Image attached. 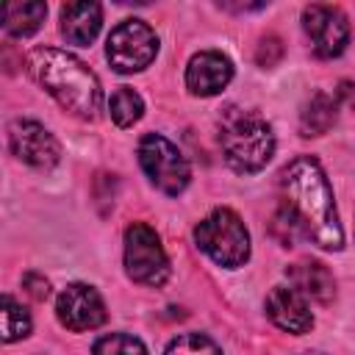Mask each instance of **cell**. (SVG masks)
<instances>
[{
	"instance_id": "obj_1",
	"label": "cell",
	"mask_w": 355,
	"mask_h": 355,
	"mask_svg": "<svg viewBox=\"0 0 355 355\" xmlns=\"http://www.w3.org/2000/svg\"><path fill=\"white\" fill-rule=\"evenodd\" d=\"M280 189H283L280 216L291 225V230L322 250L330 252L341 250L344 230L336 214L333 189L319 161L311 155H297L280 172Z\"/></svg>"
},
{
	"instance_id": "obj_2",
	"label": "cell",
	"mask_w": 355,
	"mask_h": 355,
	"mask_svg": "<svg viewBox=\"0 0 355 355\" xmlns=\"http://www.w3.org/2000/svg\"><path fill=\"white\" fill-rule=\"evenodd\" d=\"M25 67L31 78L61 103V108L83 119L97 116L103 92H100L94 72L80 58L58 47H36L28 53Z\"/></svg>"
},
{
	"instance_id": "obj_3",
	"label": "cell",
	"mask_w": 355,
	"mask_h": 355,
	"mask_svg": "<svg viewBox=\"0 0 355 355\" xmlns=\"http://www.w3.org/2000/svg\"><path fill=\"white\" fill-rule=\"evenodd\" d=\"M219 144L225 161L236 172L250 175L269 164L275 153V133L258 111L227 105L219 116Z\"/></svg>"
},
{
	"instance_id": "obj_4",
	"label": "cell",
	"mask_w": 355,
	"mask_h": 355,
	"mask_svg": "<svg viewBox=\"0 0 355 355\" xmlns=\"http://www.w3.org/2000/svg\"><path fill=\"white\" fill-rule=\"evenodd\" d=\"M194 241L214 263L227 269H236L250 258V233L230 208L211 211L194 227Z\"/></svg>"
},
{
	"instance_id": "obj_5",
	"label": "cell",
	"mask_w": 355,
	"mask_h": 355,
	"mask_svg": "<svg viewBox=\"0 0 355 355\" xmlns=\"http://www.w3.org/2000/svg\"><path fill=\"white\" fill-rule=\"evenodd\" d=\"M139 164L150 183L164 194H180L189 186V161L183 153L161 133H147L139 141Z\"/></svg>"
},
{
	"instance_id": "obj_6",
	"label": "cell",
	"mask_w": 355,
	"mask_h": 355,
	"mask_svg": "<svg viewBox=\"0 0 355 355\" xmlns=\"http://www.w3.org/2000/svg\"><path fill=\"white\" fill-rule=\"evenodd\" d=\"M125 269L128 277L141 286H164L169 277V258L161 239L144 222H133L125 230Z\"/></svg>"
},
{
	"instance_id": "obj_7",
	"label": "cell",
	"mask_w": 355,
	"mask_h": 355,
	"mask_svg": "<svg viewBox=\"0 0 355 355\" xmlns=\"http://www.w3.org/2000/svg\"><path fill=\"white\" fill-rule=\"evenodd\" d=\"M158 53V36L155 31L141 22V19H125L119 22L108 42H105V55L111 61V67L122 75H130V72H141L144 67L153 64Z\"/></svg>"
},
{
	"instance_id": "obj_8",
	"label": "cell",
	"mask_w": 355,
	"mask_h": 355,
	"mask_svg": "<svg viewBox=\"0 0 355 355\" xmlns=\"http://www.w3.org/2000/svg\"><path fill=\"white\" fill-rule=\"evenodd\" d=\"M302 28L319 58H336L349 42V22L341 8L327 3H311L302 11Z\"/></svg>"
},
{
	"instance_id": "obj_9",
	"label": "cell",
	"mask_w": 355,
	"mask_h": 355,
	"mask_svg": "<svg viewBox=\"0 0 355 355\" xmlns=\"http://www.w3.org/2000/svg\"><path fill=\"white\" fill-rule=\"evenodd\" d=\"M8 147L19 161L36 169H50L61 158L55 136L36 119H14L8 125Z\"/></svg>"
},
{
	"instance_id": "obj_10",
	"label": "cell",
	"mask_w": 355,
	"mask_h": 355,
	"mask_svg": "<svg viewBox=\"0 0 355 355\" xmlns=\"http://www.w3.org/2000/svg\"><path fill=\"white\" fill-rule=\"evenodd\" d=\"M55 313H58V322L67 330H75V333L94 330V327H100L105 322L103 297L92 286H86V283H69L58 294Z\"/></svg>"
},
{
	"instance_id": "obj_11",
	"label": "cell",
	"mask_w": 355,
	"mask_h": 355,
	"mask_svg": "<svg viewBox=\"0 0 355 355\" xmlns=\"http://www.w3.org/2000/svg\"><path fill=\"white\" fill-rule=\"evenodd\" d=\"M230 78H233V64L227 55H222L216 50H202V53L191 55V61L186 67V86L197 97L219 94L230 83Z\"/></svg>"
},
{
	"instance_id": "obj_12",
	"label": "cell",
	"mask_w": 355,
	"mask_h": 355,
	"mask_svg": "<svg viewBox=\"0 0 355 355\" xmlns=\"http://www.w3.org/2000/svg\"><path fill=\"white\" fill-rule=\"evenodd\" d=\"M266 313L280 330H288L294 336H302L313 327V313L305 297L291 286H275L266 294Z\"/></svg>"
},
{
	"instance_id": "obj_13",
	"label": "cell",
	"mask_w": 355,
	"mask_h": 355,
	"mask_svg": "<svg viewBox=\"0 0 355 355\" xmlns=\"http://www.w3.org/2000/svg\"><path fill=\"white\" fill-rule=\"evenodd\" d=\"M291 288H297L302 297L316 300V302H330L336 297V280L330 275V269L319 261H297L286 269Z\"/></svg>"
},
{
	"instance_id": "obj_14",
	"label": "cell",
	"mask_w": 355,
	"mask_h": 355,
	"mask_svg": "<svg viewBox=\"0 0 355 355\" xmlns=\"http://www.w3.org/2000/svg\"><path fill=\"white\" fill-rule=\"evenodd\" d=\"M103 25V8L97 3H67L61 8V33L72 44H92Z\"/></svg>"
},
{
	"instance_id": "obj_15",
	"label": "cell",
	"mask_w": 355,
	"mask_h": 355,
	"mask_svg": "<svg viewBox=\"0 0 355 355\" xmlns=\"http://www.w3.org/2000/svg\"><path fill=\"white\" fill-rule=\"evenodd\" d=\"M338 119V100L327 92H313L311 100L302 105L300 114V130L302 136H322L327 133Z\"/></svg>"
},
{
	"instance_id": "obj_16",
	"label": "cell",
	"mask_w": 355,
	"mask_h": 355,
	"mask_svg": "<svg viewBox=\"0 0 355 355\" xmlns=\"http://www.w3.org/2000/svg\"><path fill=\"white\" fill-rule=\"evenodd\" d=\"M47 17V6L39 0H28V3H8L3 8V28L11 36H31L33 31H39V25Z\"/></svg>"
},
{
	"instance_id": "obj_17",
	"label": "cell",
	"mask_w": 355,
	"mask_h": 355,
	"mask_svg": "<svg viewBox=\"0 0 355 355\" xmlns=\"http://www.w3.org/2000/svg\"><path fill=\"white\" fill-rule=\"evenodd\" d=\"M108 111H111V119L119 125V128H130L133 122L141 119V111H144V103L139 97V92H133L130 86H119L111 100H108Z\"/></svg>"
},
{
	"instance_id": "obj_18",
	"label": "cell",
	"mask_w": 355,
	"mask_h": 355,
	"mask_svg": "<svg viewBox=\"0 0 355 355\" xmlns=\"http://www.w3.org/2000/svg\"><path fill=\"white\" fill-rule=\"evenodd\" d=\"M28 333H31V316H28V311L11 294H3V341L11 344L17 338H25Z\"/></svg>"
},
{
	"instance_id": "obj_19",
	"label": "cell",
	"mask_w": 355,
	"mask_h": 355,
	"mask_svg": "<svg viewBox=\"0 0 355 355\" xmlns=\"http://www.w3.org/2000/svg\"><path fill=\"white\" fill-rule=\"evenodd\" d=\"M164 355H222V349L208 336L183 333V336H178V338L169 341V347H166Z\"/></svg>"
},
{
	"instance_id": "obj_20",
	"label": "cell",
	"mask_w": 355,
	"mask_h": 355,
	"mask_svg": "<svg viewBox=\"0 0 355 355\" xmlns=\"http://www.w3.org/2000/svg\"><path fill=\"white\" fill-rule=\"evenodd\" d=\"M94 355H147V349L136 336L111 333V336H103L94 344Z\"/></svg>"
},
{
	"instance_id": "obj_21",
	"label": "cell",
	"mask_w": 355,
	"mask_h": 355,
	"mask_svg": "<svg viewBox=\"0 0 355 355\" xmlns=\"http://www.w3.org/2000/svg\"><path fill=\"white\" fill-rule=\"evenodd\" d=\"M280 58H283V42H280L275 33L263 36L261 44H258V50H255V61H258V67H275Z\"/></svg>"
},
{
	"instance_id": "obj_22",
	"label": "cell",
	"mask_w": 355,
	"mask_h": 355,
	"mask_svg": "<svg viewBox=\"0 0 355 355\" xmlns=\"http://www.w3.org/2000/svg\"><path fill=\"white\" fill-rule=\"evenodd\" d=\"M22 286H25V291L33 297V300H47V294H50V283L42 277V275H36V272H28L25 277H22Z\"/></svg>"
},
{
	"instance_id": "obj_23",
	"label": "cell",
	"mask_w": 355,
	"mask_h": 355,
	"mask_svg": "<svg viewBox=\"0 0 355 355\" xmlns=\"http://www.w3.org/2000/svg\"><path fill=\"white\" fill-rule=\"evenodd\" d=\"M352 89H355V86H352L349 80H341V83H338V89H336V100H338V97H344L349 105H355V92H352Z\"/></svg>"
},
{
	"instance_id": "obj_24",
	"label": "cell",
	"mask_w": 355,
	"mask_h": 355,
	"mask_svg": "<svg viewBox=\"0 0 355 355\" xmlns=\"http://www.w3.org/2000/svg\"><path fill=\"white\" fill-rule=\"evenodd\" d=\"M222 8H227V11H258V8H263V3H222Z\"/></svg>"
},
{
	"instance_id": "obj_25",
	"label": "cell",
	"mask_w": 355,
	"mask_h": 355,
	"mask_svg": "<svg viewBox=\"0 0 355 355\" xmlns=\"http://www.w3.org/2000/svg\"><path fill=\"white\" fill-rule=\"evenodd\" d=\"M305 355H322V352H305Z\"/></svg>"
}]
</instances>
